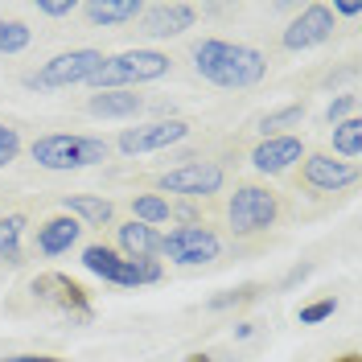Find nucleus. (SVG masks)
<instances>
[{
    "label": "nucleus",
    "mask_w": 362,
    "mask_h": 362,
    "mask_svg": "<svg viewBox=\"0 0 362 362\" xmlns=\"http://www.w3.org/2000/svg\"><path fill=\"white\" fill-rule=\"evenodd\" d=\"M115 243L124 259H157L160 255V230L148 223H119L115 226Z\"/></svg>",
    "instance_id": "nucleus-15"
},
{
    "label": "nucleus",
    "mask_w": 362,
    "mask_h": 362,
    "mask_svg": "<svg viewBox=\"0 0 362 362\" xmlns=\"http://www.w3.org/2000/svg\"><path fill=\"white\" fill-rule=\"evenodd\" d=\"M181 362H214V358H210V354H202V350H194V354H185Z\"/></svg>",
    "instance_id": "nucleus-34"
},
{
    "label": "nucleus",
    "mask_w": 362,
    "mask_h": 362,
    "mask_svg": "<svg viewBox=\"0 0 362 362\" xmlns=\"http://www.w3.org/2000/svg\"><path fill=\"white\" fill-rule=\"evenodd\" d=\"M334 153L346 157L350 165L358 160V153H362V119L358 115H350V119L334 124Z\"/></svg>",
    "instance_id": "nucleus-22"
},
{
    "label": "nucleus",
    "mask_w": 362,
    "mask_h": 362,
    "mask_svg": "<svg viewBox=\"0 0 362 362\" xmlns=\"http://www.w3.org/2000/svg\"><path fill=\"white\" fill-rule=\"evenodd\" d=\"M329 13H338V17H362V0H338Z\"/></svg>",
    "instance_id": "nucleus-30"
},
{
    "label": "nucleus",
    "mask_w": 362,
    "mask_h": 362,
    "mask_svg": "<svg viewBox=\"0 0 362 362\" xmlns=\"http://www.w3.org/2000/svg\"><path fill=\"white\" fill-rule=\"evenodd\" d=\"M62 210L70 218H78L83 226H112V218H115V206L107 198H95V194H66Z\"/></svg>",
    "instance_id": "nucleus-19"
},
{
    "label": "nucleus",
    "mask_w": 362,
    "mask_h": 362,
    "mask_svg": "<svg viewBox=\"0 0 362 362\" xmlns=\"http://www.w3.org/2000/svg\"><path fill=\"white\" fill-rule=\"evenodd\" d=\"M90 115H103V119H132L144 112V95L136 90H95L87 99Z\"/></svg>",
    "instance_id": "nucleus-17"
},
{
    "label": "nucleus",
    "mask_w": 362,
    "mask_h": 362,
    "mask_svg": "<svg viewBox=\"0 0 362 362\" xmlns=\"http://www.w3.org/2000/svg\"><path fill=\"white\" fill-rule=\"evenodd\" d=\"M226 223H230V235H264L280 223V194L259 181L235 185L226 202Z\"/></svg>",
    "instance_id": "nucleus-4"
},
{
    "label": "nucleus",
    "mask_w": 362,
    "mask_h": 362,
    "mask_svg": "<svg viewBox=\"0 0 362 362\" xmlns=\"http://www.w3.org/2000/svg\"><path fill=\"white\" fill-rule=\"evenodd\" d=\"M329 37H334V13H329V4H305L293 21L284 25V33H280L284 49H293V54L313 49V45L329 42Z\"/></svg>",
    "instance_id": "nucleus-11"
},
{
    "label": "nucleus",
    "mask_w": 362,
    "mask_h": 362,
    "mask_svg": "<svg viewBox=\"0 0 362 362\" xmlns=\"http://www.w3.org/2000/svg\"><path fill=\"white\" fill-rule=\"evenodd\" d=\"M194 70L202 74L210 87L223 90H247L255 83H264L268 74V58L251 45L223 42V37H206L194 45Z\"/></svg>",
    "instance_id": "nucleus-1"
},
{
    "label": "nucleus",
    "mask_w": 362,
    "mask_h": 362,
    "mask_svg": "<svg viewBox=\"0 0 362 362\" xmlns=\"http://www.w3.org/2000/svg\"><path fill=\"white\" fill-rule=\"evenodd\" d=\"M251 334H255V325H247V321H243V325H235V338H251Z\"/></svg>",
    "instance_id": "nucleus-33"
},
{
    "label": "nucleus",
    "mask_w": 362,
    "mask_h": 362,
    "mask_svg": "<svg viewBox=\"0 0 362 362\" xmlns=\"http://www.w3.org/2000/svg\"><path fill=\"white\" fill-rule=\"evenodd\" d=\"M259 296H264V284H239V288H226V293L210 296V300H206V309H210V313H223V309H243V305L259 300Z\"/></svg>",
    "instance_id": "nucleus-24"
},
{
    "label": "nucleus",
    "mask_w": 362,
    "mask_h": 362,
    "mask_svg": "<svg viewBox=\"0 0 362 362\" xmlns=\"http://www.w3.org/2000/svg\"><path fill=\"white\" fill-rule=\"evenodd\" d=\"M334 362H362V354H358V350H346V354H338Z\"/></svg>",
    "instance_id": "nucleus-35"
},
{
    "label": "nucleus",
    "mask_w": 362,
    "mask_h": 362,
    "mask_svg": "<svg viewBox=\"0 0 362 362\" xmlns=\"http://www.w3.org/2000/svg\"><path fill=\"white\" fill-rule=\"evenodd\" d=\"M103 66V54L99 49H66V54H54L49 62H42L37 70L25 74V87L29 90H62L74 83H90Z\"/></svg>",
    "instance_id": "nucleus-6"
},
{
    "label": "nucleus",
    "mask_w": 362,
    "mask_h": 362,
    "mask_svg": "<svg viewBox=\"0 0 362 362\" xmlns=\"http://www.w3.org/2000/svg\"><path fill=\"white\" fill-rule=\"evenodd\" d=\"M189 136V124L185 119H157V124H140V128H124L119 132V153L128 157H140V153H157V148H169Z\"/></svg>",
    "instance_id": "nucleus-12"
},
{
    "label": "nucleus",
    "mask_w": 362,
    "mask_h": 362,
    "mask_svg": "<svg viewBox=\"0 0 362 362\" xmlns=\"http://www.w3.org/2000/svg\"><path fill=\"white\" fill-rule=\"evenodd\" d=\"M305 119V103H288V107H276V112H264L255 119V132L259 140H272V136H288V128H300Z\"/></svg>",
    "instance_id": "nucleus-20"
},
{
    "label": "nucleus",
    "mask_w": 362,
    "mask_h": 362,
    "mask_svg": "<svg viewBox=\"0 0 362 362\" xmlns=\"http://www.w3.org/2000/svg\"><path fill=\"white\" fill-rule=\"evenodd\" d=\"M198 21V8L185 4V0H165V4H153L140 13V37H181L185 29H194Z\"/></svg>",
    "instance_id": "nucleus-13"
},
{
    "label": "nucleus",
    "mask_w": 362,
    "mask_h": 362,
    "mask_svg": "<svg viewBox=\"0 0 362 362\" xmlns=\"http://www.w3.org/2000/svg\"><path fill=\"white\" fill-rule=\"evenodd\" d=\"M78 8H83V17L90 25H128V21H140L144 0H87Z\"/></svg>",
    "instance_id": "nucleus-18"
},
{
    "label": "nucleus",
    "mask_w": 362,
    "mask_h": 362,
    "mask_svg": "<svg viewBox=\"0 0 362 362\" xmlns=\"http://www.w3.org/2000/svg\"><path fill=\"white\" fill-rule=\"evenodd\" d=\"M21 235H25V214H4L0 218V259L4 264H21Z\"/></svg>",
    "instance_id": "nucleus-21"
},
{
    "label": "nucleus",
    "mask_w": 362,
    "mask_h": 362,
    "mask_svg": "<svg viewBox=\"0 0 362 362\" xmlns=\"http://www.w3.org/2000/svg\"><path fill=\"white\" fill-rule=\"evenodd\" d=\"M0 362H66V358H54V354H8Z\"/></svg>",
    "instance_id": "nucleus-31"
},
{
    "label": "nucleus",
    "mask_w": 362,
    "mask_h": 362,
    "mask_svg": "<svg viewBox=\"0 0 362 362\" xmlns=\"http://www.w3.org/2000/svg\"><path fill=\"white\" fill-rule=\"evenodd\" d=\"M218 235L210 230L206 223L198 226H177V230H169V235H160V255H169L173 264L181 268H198V264H210V259H218Z\"/></svg>",
    "instance_id": "nucleus-8"
},
{
    "label": "nucleus",
    "mask_w": 362,
    "mask_h": 362,
    "mask_svg": "<svg viewBox=\"0 0 362 362\" xmlns=\"http://www.w3.org/2000/svg\"><path fill=\"white\" fill-rule=\"evenodd\" d=\"M300 157H305V140H300V136H293V132L272 136V140H259V144L251 148V169L276 177V173H288Z\"/></svg>",
    "instance_id": "nucleus-14"
},
{
    "label": "nucleus",
    "mask_w": 362,
    "mask_h": 362,
    "mask_svg": "<svg viewBox=\"0 0 362 362\" xmlns=\"http://www.w3.org/2000/svg\"><path fill=\"white\" fill-rule=\"evenodd\" d=\"M17 153H21V136H17V128L0 124V157H4V160H17Z\"/></svg>",
    "instance_id": "nucleus-28"
},
{
    "label": "nucleus",
    "mask_w": 362,
    "mask_h": 362,
    "mask_svg": "<svg viewBox=\"0 0 362 362\" xmlns=\"http://www.w3.org/2000/svg\"><path fill=\"white\" fill-rule=\"evenodd\" d=\"M358 181V165L334 160L329 153H305L300 157V185L313 194H341Z\"/></svg>",
    "instance_id": "nucleus-10"
},
{
    "label": "nucleus",
    "mask_w": 362,
    "mask_h": 362,
    "mask_svg": "<svg viewBox=\"0 0 362 362\" xmlns=\"http://www.w3.org/2000/svg\"><path fill=\"white\" fill-rule=\"evenodd\" d=\"M309 272H313V264H300V268H293V272H288V280H284V284H296V280H305Z\"/></svg>",
    "instance_id": "nucleus-32"
},
{
    "label": "nucleus",
    "mask_w": 362,
    "mask_h": 362,
    "mask_svg": "<svg viewBox=\"0 0 362 362\" xmlns=\"http://www.w3.org/2000/svg\"><path fill=\"white\" fill-rule=\"evenodd\" d=\"M78 235H83V223L78 218H70V214H54V218H45L37 226V251L42 255H66L74 243H78Z\"/></svg>",
    "instance_id": "nucleus-16"
},
{
    "label": "nucleus",
    "mask_w": 362,
    "mask_h": 362,
    "mask_svg": "<svg viewBox=\"0 0 362 362\" xmlns=\"http://www.w3.org/2000/svg\"><path fill=\"white\" fill-rule=\"evenodd\" d=\"M173 70V58L160 49H124L115 58H103L99 74L90 78L95 90H132L140 83H157Z\"/></svg>",
    "instance_id": "nucleus-3"
},
{
    "label": "nucleus",
    "mask_w": 362,
    "mask_h": 362,
    "mask_svg": "<svg viewBox=\"0 0 362 362\" xmlns=\"http://www.w3.org/2000/svg\"><path fill=\"white\" fill-rule=\"evenodd\" d=\"M132 218L136 223H148V226L169 223V218H173V214H169V198H160V194H136L132 198Z\"/></svg>",
    "instance_id": "nucleus-23"
},
{
    "label": "nucleus",
    "mask_w": 362,
    "mask_h": 362,
    "mask_svg": "<svg viewBox=\"0 0 362 362\" xmlns=\"http://www.w3.org/2000/svg\"><path fill=\"white\" fill-rule=\"evenodd\" d=\"M223 181H226L223 165H214V160H189V165H177V169L160 173L157 189H165V194H181V198L198 202V198L218 194V189H223Z\"/></svg>",
    "instance_id": "nucleus-9"
},
{
    "label": "nucleus",
    "mask_w": 362,
    "mask_h": 362,
    "mask_svg": "<svg viewBox=\"0 0 362 362\" xmlns=\"http://www.w3.org/2000/svg\"><path fill=\"white\" fill-rule=\"evenodd\" d=\"M350 115H358V95H338V99L329 103L325 119H329V124H341V119H350Z\"/></svg>",
    "instance_id": "nucleus-27"
},
{
    "label": "nucleus",
    "mask_w": 362,
    "mask_h": 362,
    "mask_svg": "<svg viewBox=\"0 0 362 362\" xmlns=\"http://www.w3.org/2000/svg\"><path fill=\"white\" fill-rule=\"evenodd\" d=\"M33 42V29L25 21H4L0 17V54H21Z\"/></svg>",
    "instance_id": "nucleus-25"
},
{
    "label": "nucleus",
    "mask_w": 362,
    "mask_h": 362,
    "mask_svg": "<svg viewBox=\"0 0 362 362\" xmlns=\"http://www.w3.org/2000/svg\"><path fill=\"white\" fill-rule=\"evenodd\" d=\"M33 296H37L42 305H49V309H58L70 325H90V321H95L90 293L78 280H70L66 272H42V276L33 280Z\"/></svg>",
    "instance_id": "nucleus-7"
},
{
    "label": "nucleus",
    "mask_w": 362,
    "mask_h": 362,
    "mask_svg": "<svg viewBox=\"0 0 362 362\" xmlns=\"http://www.w3.org/2000/svg\"><path fill=\"white\" fill-rule=\"evenodd\" d=\"M338 313V296H321V300H309V305H300V325H321V321H329V317Z\"/></svg>",
    "instance_id": "nucleus-26"
},
{
    "label": "nucleus",
    "mask_w": 362,
    "mask_h": 362,
    "mask_svg": "<svg viewBox=\"0 0 362 362\" xmlns=\"http://www.w3.org/2000/svg\"><path fill=\"white\" fill-rule=\"evenodd\" d=\"M37 13L42 17H70V13H78V0H42Z\"/></svg>",
    "instance_id": "nucleus-29"
},
{
    "label": "nucleus",
    "mask_w": 362,
    "mask_h": 362,
    "mask_svg": "<svg viewBox=\"0 0 362 362\" xmlns=\"http://www.w3.org/2000/svg\"><path fill=\"white\" fill-rule=\"evenodd\" d=\"M83 268L90 276H99L103 284H115V288H140V284H157L165 276V264L160 259H124L115 247L107 243H90L83 247Z\"/></svg>",
    "instance_id": "nucleus-5"
},
{
    "label": "nucleus",
    "mask_w": 362,
    "mask_h": 362,
    "mask_svg": "<svg viewBox=\"0 0 362 362\" xmlns=\"http://www.w3.org/2000/svg\"><path fill=\"white\" fill-rule=\"evenodd\" d=\"M33 160L49 169V173H74V169H90L103 165L112 144L103 136H74V132H49L33 140Z\"/></svg>",
    "instance_id": "nucleus-2"
}]
</instances>
